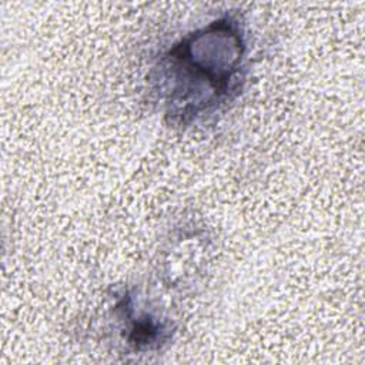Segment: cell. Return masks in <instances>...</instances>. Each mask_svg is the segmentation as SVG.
Segmentation results:
<instances>
[{
    "mask_svg": "<svg viewBox=\"0 0 365 365\" xmlns=\"http://www.w3.org/2000/svg\"><path fill=\"white\" fill-rule=\"evenodd\" d=\"M244 51L242 27L231 16L175 43L158 66L167 115L187 124L230 100L240 86Z\"/></svg>",
    "mask_w": 365,
    "mask_h": 365,
    "instance_id": "obj_1",
    "label": "cell"
}]
</instances>
